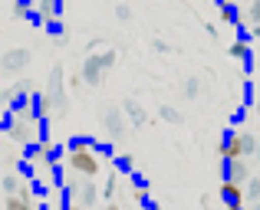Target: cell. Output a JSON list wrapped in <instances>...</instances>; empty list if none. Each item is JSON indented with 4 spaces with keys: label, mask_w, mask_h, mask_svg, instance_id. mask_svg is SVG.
I'll list each match as a JSON object with an SVG mask.
<instances>
[{
    "label": "cell",
    "mask_w": 260,
    "mask_h": 210,
    "mask_svg": "<svg viewBox=\"0 0 260 210\" xmlns=\"http://www.w3.org/2000/svg\"><path fill=\"white\" fill-rule=\"evenodd\" d=\"M70 210H83V207H73V204H70Z\"/></svg>",
    "instance_id": "cell-1"
}]
</instances>
